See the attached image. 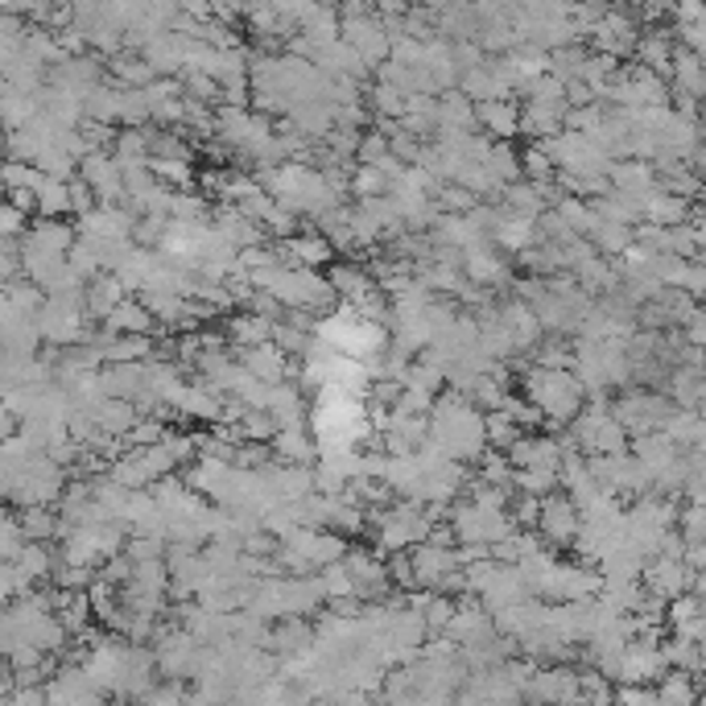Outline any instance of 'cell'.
<instances>
[{
	"label": "cell",
	"mask_w": 706,
	"mask_h": 706,
	"mask_svg": "<svg viewBox=\"0 0 706 706\" xmlns=\"http://www.w3.org/2000/svg\"><path fill=\"white\" fill-rule=\"evenodd\" d=\"M401 125L409 132L426 137V141H430V137H438V129H443V96H409Z\"/></svg>",
	"instance_id": "obj_34"
},
{
	"label": "cell",
	"mask_w": 706,
	"mask_h": 706,
	"mask_svg": "<svg viewBox=\"0 0 706 706\" xmlns=\"http://www.w3.org/2000/svg\"><path fill=\"white\" fill-rule=\"evenodd\" d=\"M405 385H409V389H421V392H434V397H438V392H443V385H447V372H443V368H438L434 360H426V356H421V360H414L409 368H405Z\"/></svg>",
	"instance_id": "obj_45"
},
{
	"label": "cell",
	"mask_w": 706,
	"mask_h": 706,
	"mask_svg": "<svg viewBox=\"0 0 706 706\" xmlns=\"http://www.w3.org/2000/svg\"><path fill=\"white\" fill-rule=\"evenodd\" d=\"M690 583L694 575H690V566L678 558V549H662V558L645 563V587H649V595H657V599H678V595H686Z\"/></svg>",
	"instance_id": "obj_18"
},
{
	"label": "cell",
	"mask_w": 706,
	"mask_h": 706,
	"mask_svg": "<svg viewBox=\"0 0 706 706\" xmlns=\"http://www.w3.org/2000/svg\"><path fill=\"white\" fill-rule=\"evenodd\" d=\"M327 277H331L339 302H347V306H356L360 298H368V294L380 286V281L372 277V269H364V265H356V260H335Z\"/></svg>",
	"instance_id": "obj_26"
},
{
	"label": "cell",
	"mask_w": 706,
	"mask_h": 706,
	"mask_svg": "<svg viewBox=\"0 0 706 706\" xmlns=\"http://www.w3.org/2000/svg\"><path fill=\"white\" fill-rule=\"evenodd\" d=\"M211 645L195 636L190 628H170V633L158 636L153 645V657H158L161 678H178V682H195L202 678V669L211 665Z\"/></svg>",
	"instance_id": "obj_10"
},
{
	"label": "cell",
	"mask_w": 706,
	"mask_h": 706,
	"mask_svg": "<svg viewBox=\"0 0 706 706\" xmlns=\"http://www.w3.org/2000/svg\"><path fill=\"white\" fill-rule=\"evenodd\" d=\"M389 575H392V587H401V591H418V575H414V554H409V549L389 554Z\"/></svg>",
	"instance_id": "obj_55"
},
{
	"label": "cell",
	"mask_w": 706,
	"mask_h": 706,
	"mask_svg": "<svg viewBox=\"0 0 706 706\" xmlns=\"http://www.w3.org/2000/svg\"><path fill=\"white\" fill-rule=\"evenodd\" d=\"M347 578H351V591L360 595L364 604H380L392 587L389 563L380 554H368V549H347L344 554Z\"/></svg>",
	"instance_id": "obj_16"
},
{
	"label": "cell",
	"mask_w": 706,
	"mask_h": 706,
	"mask_svg": "<svg viewBox=\"0 0 706 706\" xmlns=\"http://www.w3.org/2000/svg\"><path fill=\"white\" fill-rule=\"evenodd\" d=\"M563 488V471L558 467H517V491L529 496H549Z\"/></svg>",
	"instance_id": "obj_44"
},
{
	"label": "cell",
	"mask_w": 706,
	"mask_h": 706,
	"mask_svg": "<svg viewBox=\"0 0 706 706\" xmlns=\"http://www.w3.org/2000/svg\"><path fill=\"white\" fill-rule=\"evenodd\" d=\"M669 392L682 409H703L706 405V368L703 360H686V368L669 376Z\"/></svg>",
	"instance_id": "obj_35"
},
{
	"label": "cell",
	"mask_w": 706,
	"mask_h": 706,
	"mask_svg": "<svg viewBox=\"0 0 706 706\" xmlns=\"http://www.w3.org/2000/svg\"><path fill=\"white\" fill-rule=\"evenodd\" d=\"M496 245H500V252H513V257H520L525 248L537 245V219L505 216V223H500V231H496Z\"/></svg>",
	"instance_id": "obj_39"
},
{
	"label": "cell",
	"mask_w": 706,
	"mask_h": 706,
	"mask_svg": "<svg viewBox=\"0 0 706 706\" xmlns=\"http://www.w3.org/2000/svg\"><path fill=\"white\" fill-rule=\"evenodd\" d=\"M158 347L149 335H112L108 339V364H137V360H153Z\"/></svg>",
	"instance_id": "obj_40"
},
{
	"label": "cell",
	"mask_w": 706,
	"mask_h": 706,
	"mask_svg": "<svg viewBox=\"0 0 706 706\" xmlns=\"http://www.w3.org/2000/svg\"><path fill=\"white\" fill-rule=\"evenodd\" d=\"M566 112H570V103L525 100V108H520V132H529L534 141H541V137H554V132L566 129Z\"/></svg>",
	"instance_id": "obj_29"
},
{
	"label": "cell",
	"mask_w": 706,
	"mask_h": 706,
	"mask_svg": "<svg viewBox=\"0 0 706 706\" xmlns=\"http://www.w3.org/2000/svg\"><path fill=\"white\" fill-rule=\"evenodd\" d=\"M520 392L546 414V421H563V426H570L591 397L575 368H541V364H529V372L520 376Z\"/></svg>",
	"instance_id": "obj_5"
},
{
	"label": "cell",
	"mask_w": 706,
	"mask_h": 706,
	"mask_svg": "<svg viewBox=\"0 0 706 706\" xmlns=\"http://www.w3.org/2000/svg\"><path fill=\"white\" fill-rule=\"evenodd\" d=\"M491 620H496L500 633L517 636L520 640V636L537 633V628L549 620V599H541V595H525V599H517V604L491 611Z\"/></svg>",
	"instance_id": "obj_23"
},
{
	"label": "cell",
	"mask_w": 706,
	"mask_h": 706,
	"mask_svg": "<svg viewBox=\"0 0 706 706\" xmlns=\"http://www.w3.org/2000/svg\"><path fill=\"white\" fill-rule=\"evenodd\" d=\"M240 360H245V368L257 380H269V385H281V380H289V351H281L277 344H260V347H240Z\"/></svg>",
	"instance_id": "obj_27"
},
{
	"label": "cell",
	"mask_w": 706,
	"mask_h": 706,
	"mask_svg": "<svg viewBox=\"0 0 706 706\" xmlns=\"http://www.w3.org/2000/svg\"><path fill=\"white\" fill-rule=\"evenodd\" d=\"M103 327H108V331H116V335H153L161 322H158V315H153V310L145 306L141 294H137V298L129 294L125 302L116 306L112 315L103 318Z\"/></svg>",
	"instance_id": "obj_25"
},
{
	"label": "cell",
	"mask_w": 706,
	"mask_h": 706,
	"mask_svg": "<svg viewBox=\"0 0 706 706\" xmlns=\"http://www.w3.org/2000/svg\"><path fill=\"white\" fill-rule=\"evenodd\" d=\"M83 665L100 678V686L112 698H145L153 690V678H161L158 657L129 636L125 640H91Z\"/></svg>",
	"instance_id": "obj_1"
},
{
	"label": "cell",
	"mask_w": 706,
	"mask_h": 706,
	"mask_svg": "<svg viewBox=\"0 0 706 706\" xmlns=\"http://www.w3.org/2000/svg\"><path fill=\"white\" fill-rule=\"evenodd\" d=\"M578 529H583V508L566 496L563 488L541 496V513H537V534L546 546H575L578 541Z\"/></svg>",
	"instance_id": "obj_15"
},
{
	"label": "cell",
	"mask_w": 706,
	"mask_h": 706,
	"mask_svg": "<svg viewBox=\"0 0 706 706\" xmlns=\"http://www.w3.org/2000/svg\"><path fill=\"white\" fill-rule=\"evenodd\" d=\"M87 298L83 289H67V294H50L42 306V339L50 347H67L87 335Z\"/></svg>",
	"instance_id": "obj_12"
},
{
	"label": "cell",
	"mask_w": 706,
	"mask_h": 706,
	"mask_svg": "<svg viewBox=\"0 0 706 706\" xmlns=\"http://www.w3.org/2000/svg\"><path fill=\"white\" fill-rule=\"evenodd\" d=\"M274 318L260 315V310H245L228 322V344L231 347H260V344H274Z\"/></svg>",
	"instance_id": "obj_36"
},
{
	"label": "cell",
	"mask_w": 706,
	"mask_h": 706,
	"mask_svg": "<svg viewBox=\"0 0 706 706\" xmlns=\"http://www.w3.org/2000/svg\"><path fill=\"white\" fill-rule=\"evenodd\" d=\"M657 698H662V703H690V698H694L690 678H686V674H669V678L662 682Z\"/></svg>",
	"instance_id": "obj_56"
},
{
	"label": "cell",
	"mask_w": 706,
	"mask_h": 706,
	"mask_svg": "<svg viewBox=\"0 0 706 706\" xmlns=\"http://www.w3.org/2000/svg\"><path fill=\"white\" fill-rule=\"evenodd\" d=\"M463 274H467V281H476V286L484 289H505L508 277H513V265L500 257V245L488 240V245L471 248V252L463 257Z\"/></svg>",
	"instance_id": "obj_21"
},
{
	"label": "cell",
	"mask_w": 706,
	"mask_h": 706,
	"mask_svg": "<svg viewBox=\"0 0 706 706\" xmlns=\"http://www.w3.org/2000/svg\"><path fill=\"white\" fill-rule=\"evenodd\" d=\"M500 409H505L508 418L517 421L520 430H534V426H541V421H546V414H541V409H537V405L529 401L525 392H520V397H513V392H508V401L500 405Z\"/></svg>",
	"instance_id": "obj_54"
},
{
	"label": "cell",
	"mask_w": 706,
	"mask_h": 706,
	"mask_svg": "<svg viewBox=\"0 0 706 706\" xmlns=\"http://www.w3.org/2000/svg\"><path fill=\"white\" fill-rule=\"evenodd\" d=\"M520 166H525V178L537 182V187H546V182L558 178V166H554V158H549L541 145H529V149L520 153Z\"/></svg>",
	"instance_id": "obj_48"
},
{
	"label": "cell",
	"mask_w": 706,
	"mask_h": 706,
	"mask_svg": "<svg viewBox=\"0 0 706 706\" xmlns=\"http://www.w3.org/2000/svg\"><path fill=\"white\" fill-rule=\"evenodd\" d=\"M269 447H274V459L318 463V438H315V430H306V426H286V430H277Z\"/></svg>",
	"instance_id": "obj_32"
},
{
	"label": "cell",
	"mask_w": 706,
	"mask_h": 706,
	"mask_svg": "<svg viewBox=\"0 0 706 706\" xmlns=\"http://www.w3.org/2000/svg\"><path fill=\"white\" fill-rule=\"evenodd\" d=\"M484 166H488L500 182H520L525 178V166H520V153L513 149L508 141H491V149H488V158H484Z\"/></svg>",
	"instance_id": "obj_42"
},
{
	"label": "cell",
	"mask_w": 706,
	"mask_h": 706,
	"mask_svg": "<svg viewBox=\"0 0 706 706\" xmlns=\"http://www.w3.org/2000/svg\"><path fill=\"white\" fill-rule=\"evenodd\" d=\"M443 520V505H421V500H392V505L376 508L368 525L380 554H397V549H414L418 541L434 534V525Z\"/></svg>",
	"instance_id": "obj_6"
},
{
	"label": "cell",
	"mask_w": 706,
	"mask_h": 706,
	"mask_svg": "<svg viewBox=\"0 0 706 706\" xmlns=\"http://www.w3.org/2000/svg\"><path fill=\"white\" fill-rule=\"evenodd\" d=\"M347 554V537L335 529H318V525H294L289 534H281L277 546V563L289 575H318L322 566L339 563Z\"/></svg>",
	"instance_id": "obj_8"
},
{
	"label": "cell",
	"mask_w": 706,
	"mask_h": 706,
	"mask_svg": "<svg viewBox=\"0 0 706 706\" xmlns=\"http://www.w3.org/2000/svg\"><path fill=\"white\" fill-rule=\"evenodd\" d=\"M414 554V575H418V591L421 587H430L438 591L443 587V578L450 570H459L463 566V554L455 546H438V541H418V546L409 549Z\"/></svg>",
	"instance_id": "obj_19"
},
{
	"label": "cell",
	"mask_w": 706,
	"mask_h": 706,
	"mask_svg": "<svg viewBox=\"0 0 706 706\" xmlns=\"http://www.w3.org/2000/svg\"><path fill=\"white\" fill-rule=\"evenodd\" d=\"M38 216H50V219L74 216L71 178H54V173H46V182L38 187Z\"/></svg>",
	"instance_id": "obj_38"
},
{
	"label": "cell",
	"mask_w": 706,
	"mask_h": 706,
	"mask_svg": "<svg viewBox=\"0 0 706 706\" xmlns=\"http://www.w3.org/2000/svg\"><path fill=\"white\" fill-rule=\"evenodd\" d=\"M678 4H706V0H678Z\"/></svg>",
	"instance_id": "obj_62"
},
{
	"label": "cell",
	"mask_w": 706,
	"mask_h": 706,
	"mask_svg": "<svg viewBox=\"0 0 706 706\" xmlns=\"http://www.w3.org/2000/svg\"><path fill=\"white\" fill-rule=\"evenodd\" d=\"M149 166H153V173H158L161 182L173 187V190H187L190 182H195V166L182 161V158H153Z\"/></svg>",
	"instance_id": "obj_50"
},
{
	"label": "cell",
	"mask_w": 706,
	"mask_h": 706,
	"mask_svg": "<svg viewBox=\"0 0 706 706\" xmlns=\"http://www.w3.org/2000/svg\"><path fill=\"white\" fill-rule=\"evenodd\" d=\"M591 42L599 54L624 58L640 46V33H636L633 17L628 13H599V21H595V29H591Z\"/></svg>",
	"instance_id": "obj_22"
},
{
	"label": "cell",
	"mask_w": 706,
	"mask_h": 706,
	"mask_svg": "<svg viewBox=\"0 0 706 706\" xmlns=\"http://www.w3.org/2000/svg\"><path fill=\"white\" fill-rule=\"evenodd\" d=\"M570 443L583 455H616L628 447V430L620 426V418L607 409V405H591L570 421Z\"/></svg>",
	"instance_id": "obj_11"
},
{
	"label": "cell",
	"mask_w": 706,
	"mask_h": 706,
	"mask_svg": "<svg viewBox=\"0 0 706 706\" xmlns=\"http://www.w3.org/2000/svg\"><path fill=\"white\" fill-rule=\"evenodd\" d=\"M125 525L120 520H87V525H71L62 534V546H58V558L67 566H91L100 570L108 558L125 554Z\"/></svg>",
	"instance_id": "obj_9"
},
{
	"label": "cell",
	"mask_w": 706,
	"mask_h": 706,
	"mask_svg": "<svg viewBox=\"0 0 706 706\" xmlns=\"http://www.w3.org/2000/svg\"><path fill=\"white\" fill-rule=\"evenodd\" d=\"M368 103H372V112L380 116V120H401L405 116V103H409V96L405 91H397L392 83H380L372 87V96H368Z\"/></svg>",
	"instance_id": "obj_46"
},
{
	"label": "cell",
	"mask_w": 706,
	"mask_h": 706,
	"mask_svg": "<svg viewBox=\"0 0 706 706\" xmlns=\"http://www.w3.org/2000/svg\"><path fill=\"white\" fill-rule=\"evenodd\" d=\"M694 236H698V252H706V219L694 223Z\"/></svg>",
	"instance_id": "obj_60"
},
{
	"label": "cell",
	"mask_w": 706,
	"mask_h": 706,
	"mask_svg": "<svg viewBox=\"0 0 706 706\" xmlns=\"http://www.w3.org/2000/svg\"><path fill=\"white\" fill-rule=\"evenodd\" d=\"M236 426H240V434H245V438H252V443H274V434L281 430L274 414H269V409H257V405H248L245 418L236 421Z\"/></svg>",
	"instance_id": "obj_47"
},
{
	"label": "cell",
	"mask_w": 706,
	"mask_h": 706,
	"mask_svg": "<svg viewBox=\"0 0 706 706\" xmlns=\"http://www.w3.org/2000/svg\"><path fill=\"white\" fill-rule=\"evenodd\" d=\"M26 216H29V211H21L17 202H9V207L0 211V228H4V236H21V228H26Z\"/></svg>",
	"instance_id": "obj_57"
},
{
	"label": "cell",
	"mask_w": 706,
	"mask_h": 706,
	"mask_svg": "<svg viewBox=\"0 0 706 706\" xmlns=\"http://www.w3.org/2000/svg\"><path fill=\"white\" fill-rule=\"evenodd\" d=\"M315 640H318V628L302 620V616H281L274 620V633H269V649L281 657V662H302L315 653Z\"/></svg>",
	"instance_id": "obj_20"
},
{
	"label": "cell",
	"mask_w": 706,
	"mask_h": 706,
	"mask_svg": "<svg viewBox=\"0 0 706 706\" xmlns=\"http://www.w3.org/2000/svg\"><path fill=\"white\" fill-rule=\"evenodd\" d=\"M686 335H690V344H694V347H706V306H703V310L694 306L690 322H686Z\"/></svg>",
	"instance_id": "obj_59"
},
{
	"label": "cell",
	"mask_w": 706,
	"mask_h": 706,
	"mask_svg": "<svg viewBox=\"0 0 706 706\" xmlns=\"http://www.w3.org/2000/svg\"><path fill=\"white\" fill-rule=\"evenodd\" d=\"M578 4H591V9H595V4H604V0H578Z\"/></svg>",
	"instance_id": "obj_61"
},
{
	"label": "cell",
	"mask_w": 706,
	"mask_h": 706,
	"mask_svg": "<svg viewBox=\"0 0 706 706\" xmlns=\"http://www.w3.org/2000/svg\"><path fill=\"white\" fill-rule=\"evenodd\" d=\"M529 364H541V368H575V351L563 344V339H541L534 347Z\"/></svg>",
	"instance_id": "obj_51"
},
{
	"label": "cell",
	"mask_w": 706,
	"mask_h": 706,
	"mask_svg": "<svg viewBox=\"0 0 706 706\" xmlns=\"http://www.w3.org/2000/svg\"><path fill=\"white\" fill-rule=\"evenodd\" d=\"M611 414L620 418V426L633 434V438H645V434L665 430L678 409L665 401L662 392H628V397H620V401L611 405Z\"/></svg>",
	"instance_id": "obj_14"
},
{
	"label": "cell",
	"mask_w": 706,
	"mask_h": 706,
	"mask_svg": "<svg viewBox=\"0 0 706 706\" xmlns=\"http://www.w3.org/2000/svg\"><path fill=\"white\" fill-rule=\"evenodd\" d=\"M315 339H322L327 347L344 351V356H351V360L376 364L385 351H389L392 327L389 322H376V318L356 315V310L344 302L339 310H327V315L318 318Z\"/></svg>",
	"instance_id": "obj_4"
},
{
	"label": "cell",
	"mask_w": 706,
	"mask_h": 706,
	"mask_svg": "<svg viewBox=\"0 0 706 706\" xmlns=\"http://www.w3.org/2000/svg\"><path fill=\"white\" fill-rule=\"evenodd\" d=\"M479 125V116H476V100L467 96V91H443V129L438 132H471Z\"/></svg>",
	"instance_id": "obj_37"
},
{
	"label": "cell",
	"mask_w": 706,
	"mask_h": 706,
	"mask_svg": "<svg viewBox=\"0 0 706 706\" xmlns=\"http://www.w3.org/2000/svg\"><path fill=\"white\" fill-rule=\"evenodd\" d=\"M520 434H525V430H520L517 421L508 418L505 409H491V414H488V443L496 450H508L520 438Z\"/></svg>",
	"instance_id": "obj_52"
},
{
	"label": "cell",
	"mask_w": 706,
	"mask_h": 706,
	"mask_svg": "<svg viewBox=\"0 0 706 706\" xmlns=\"http://www.w3.org/2000/svg\"><path fill=\"white\" fill-rule=\"evenodd\" d=\"M26 546H29L26 525H21V517H17V513H9V517H4V525H0V558L9 563V558H17V554H21Z\"/></svg>",
	"instance_id": "obj_53"
},
{
	"label": "cell",
	"mask_w": 706,
	"mask_h": 706,
	"mask_svg": "<svg viewBox=\"0 0 706 706\" xmlns=\"http://www.w3.org/2000/svg\"><path fill=\"white\" fill-rule=\"evenodd\" d=\"M46 690H50V706H96L103 698H112L83 662L58 665L54 674L46 678Z\"/></svg>",
	"instance_id": "obj_13"
},
{
	"label": "cell",
	"mask_w": 706,
	"mask_h": 706,
	"mask_svg": "<svg viewBox=\"0 0 706 706\" xmlns=\"http://www.w3.org/2000/svg\"><path fill=\"white\" fill-rule=\"evenodd\" d=\"M525 698H537V703H575L583 698V678H578L570 665H537L534 678H529V694Z\"/></svg>",
	"instance_id": "obj_17"
},
{
	"label": "cell",
	"mask_w": 706,
	"mask_h": 706,
	"mask_svg": "<svg viewBox=\"0 0 706 706\" xmlns=\"http://www.w3.org/2000/svg\"><path fill=\"white\" fill-rule=\"evenodd\" d=\"M500 207H505L508 216H520V219H541L549 211V199L546 190L529 182V178H520V182H508L505 195H500Z\"/></svg>",
	"instance_id": "obj_31"
},
{
	"label": "cell",
	"mask_w": 706,
	"mask_h": 706,
	"mask_svg": "<svg viewBox=\"0 0 706 706\" xmlns=\"http://www.w3.org/2000/svg\"><path fill=\"white\" fill-rule=\"evenodd\" d=\"M351 195H360V199H372V195H389L392 190V178L380 166H372V161H360L356 170H351Z\"/></svg>",
	"instance_id": "obj_43"
},
{
	"label": "cell",
	"mask_w": 706,
	"mask_h": 706,
	"mask_svg": "<svg viewBox=\"0 0 706 706\" xmlns=\"http://www.w3.org/2000/svg\"><path fill=\"white\" fill-rule=\"evenodd\" d=\"M636 54H640V62H645V67H653L657 74L674 67V50H669V38H662V33H649V38H640Z\"/></svg>",
	"instance_id": "obj_49"
},
{
	"label": "cell",
	"mask_w": 706,
	"mask_h": 706,
	"mask_svg": "<svg viewBox=\"0 0 706 706\" xmlns=\"http://www.w3.org/2000/svg\"><path fill=\"white\" fill-rule=\"evenodd\" d=\"M414 4H418V0H376V13L385 17V21H401Z\"/></svg>",
	"instance_id": "obj_58"
},
{
	"label": "cell",
	"mask_w": 706,
	"mask_h": 706,
	"mask_svg": "<svg viewBox=\"0 0 706 706\" xmlns=\"http://www.w3.org/2000/svg\"><path fill=\"white\" fill-rule=\"evenodd\" d=\"M430 438L447 450L450 459L479 463L491 450L488 414H479V405L471 397H463L459 389L438 392V401L430 409Z\"/></svg>",
	"instance_id": "obj_2"
},
{
	"label": "cell",
	"mask_w": 706,
	"mask_h": 706,
	"mask_svg": "<svg viewBox=\"0 0 706 706\" xmlns=\"http://www.w3.org/2000/svg\"><path fill=\"white\" fill-rule=\"evenodd\" d=\"M112 153L120 166H149V129H120Z\"/></svg>",
	"instance_id": "obj_41"
},
{
	"label": "cell",
	"mask_w": 706,
	"mask_h": 706,
	"mask_svg": "<svg viewBox=\"0 0 706 706\" xmlns=\"http://www.w3.org/2000/svg\"><path fill=\"white\" fill-rule=\"evenodd\" d=\"M517 294L534 306L541 327L554 335H575L587 322L591 310V294L578 286V281H563V277H534V281H520Z\"/></svg>",
	"instance_id": "obj_3"
},
{
	"label": "cell",
	"mask_w": 706,
	"mask_h": 706,
	"mask_svg": "<svg viewBox=\"0 0 706 706\" xmlns=\"http://www.w3.org/2000/svg\"><path fill=\"white\" fill-rule=\"evenodd\" d=\"M322 599H327V591H322L318 575H289V570H281V575L260 578L248 611H257V616H265V620H281V616H310Z\"/></svg>",
	"instance_id": "obj_7"
},
{
	"label": "cell",
	"mask_w": 706,
	"mask_h": 706,
	"mask_svg": "<svg viewBox=\"0 0 706 706\" xmlns=\"http://www.w3.org/2000/svg\"><path fill=\"white\" fill-rule=\"evenodd\" d=\"M83 298H87V315L91 318H108L116 310V306L129 298V289H125V281H120V274H112V269H103V274H96L91 281H87L83 289Z\"/></svg>",
	"instance_id": "obj_28"
},
{
	"label": "cell",
	"mask_w": 706,
	"mask_h": 706,
	"mask_svg": "<svg viewBox=\"0 0 706 706\" xmlns=\"http://www.w3.org/2000/svg\"><path fill=\"white\" fill-rule=\"evenodd\" d=\"M479 129L488 132L491 141H513L520 132V108L513 100H484L476 103Z\"/></svg>",
	"instance_id": "obj_30"
},
{
	"label": "cell",
	"mask_w": 706,
	"mask_h": 706,
	"mask_svg": "<svg viewBox=\"0 0 706 706\" xmlns=\"http://www.w3.org/2000/svg\"><path fill=\"white\" fill-rule=\"evenodd\" d=\"M141 405L125 401V397H100L96 405V421H100V434H112V438H125V434L141 421Z\"/></svg>",
	"instance_id": "obj_33"
},
{
	"label": "cell",
	"mask_w": 706,
	"mask_h": 706,
	"mask_svg": "<svg viewBox=\"0 0 706 706\" xmlns=\"http://www.w3.org/2000/svg\"><path fill=\"white\" fill-rule=\"evenodd\" d=\"M223 392H216L211 385H190L187 380V389L178 392V401L170 405V409H178L182 418H195V421H223Z\"/></svg>",
	"instance_id": "obj_24"
}]
</instances>
